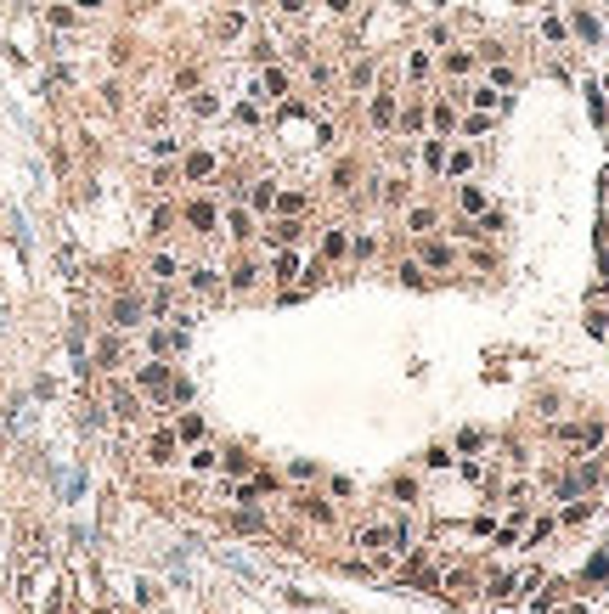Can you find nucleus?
<instances>
[{
  "instance_id": "nucleus-15",
  "label": "nucleus",
  "mask_w": 609,
  "mask_h": 614,
  "mask_svg": "<svg viewBox=\"0 0 609 614\" xmlns=\"http://www.w3.org/2000/svg\"><path fill=\"white\" fill-rule=\"evenodd\" d=\"M74 6H102V0H74Z\"/></svg>"
},
{
  "instance_id": "nucleus-13",
  "label": "nucleus",
  "mask_w": 609,
  "mask_h": 614,
  "mask_svg": "<svg viewBox=\"0 0 609 614\" xmlns=\"http://www.w3.org/2000/svg\"><path fill=\"white\" fill-rule=\"evenodd\" d=\"M277 6H282V12H304V0H277Z\"/></svg>"
},
{
  "instance_id": "nucleus-11",
  "label": "nucleus",
  "mask_w": 609,
  "mask_h": 614,
  "mask_svg": "<svg viewBox=\"0 0 609 614\" xmlns=\"http://www.w3.org/2000/svg\"><path fill=\"white\" fill-rule=\"evenodd\" d=\"M463 209H468V214H480V209H486V192H474V186H463Z\"/></svg>"
},
{
  "instance_id": "nucleus-2",
  "label": "nucleus",
  "mask_w": 609,
  "mask_h": 614,
  "mask_svg": "<svg viewBox=\"0 0 609 614\" xmlns=\"http://www.w3.org/2000/svg\"><path fill=\"white\" fill-rule=\"evenodd\" d=\"M361 547H367V552H384V547H395V530H361Z\"/></svg>"
},
{
  "instance_id": "nucleus-10",
  "label": "nucleus",
  "mask_w": 609,
  "mask_h": 614,
  "mask_svg": "<svg viewBox=\"0 0 609 614\" xmlns=\"http://www.w3.org/2000/svg\"><path fill=\"white\" fill-rule=\"evenodd\" d=\"M406 226H412V231H429V226H434V214H429V209H412V214H406Z\"/></svg>"
},
{
  "instance_id": "nucleus-3",
  "label": "nucleus",
  "mask_w": 609,
  "mask_h": 614,
  "mask_svg": "<svg viewBox=\"0 0 609 614\" xmlns=\"http://www.w3.org/2000/svg\"><path fill=\"white\" fill-rule=\"evenodd\" d=\"M187 220H192L198 231H214V209H209V203H192V209H187Z\"/></svg>"
},
{
  "instance_id": "nucleus-6",
  "label": "nucleus",
  "mask_w": 609,
  "mask_h": 614,
  "mask_svg": "<svg viewBox=\"0 0 609 614\" xmlns=\"http://www.w3.org/2000/svg\"><path fill=\"white\" fill-rule=\"evenodd\" d=\"M169 457H175V434H158L153 440V462H169Z\"/></svg>"
},
{
  "instance_id": "nucleus-7",
  "label": "nucleus",
  "mask_w": 609,
  "mask_h": 614,
  "mask_svg": "<svg viewBox=\"0 0 609 614\" xmlns=\"http://www.w3.org/2000/svg\"><path fill=\"white\" fill-rule=\"evenodd\" d=\"M164 383H169V367H147L141 372V389H164Z\"/></svg>"
},
{
  "instance_id": "nucleus-8",
  "label": "nucleus",
  "mask_w": 609,
  "mask_h": 614,
  "mask_svg": "<svg viewBox=\"0 0 609 614\" xmlns=\"http://www.w3.org/2000/svg\"><path fill=\"white\" fill-rule=\"evenodd\" d=\"M389 119H395V102L378 96V102H372V124H389Z\"/></svg>"
},
{
  "instance_id": "nucleus-9",
  "label": "nucleus",
  "mask_w": 609,
  "mask_h": 614,
  "mask_svg": "<svg viewBox=\"0 0 609 614\" xmlns=\"http://www.w3.org/2000/svg\"><path fill=\"white\" fill-rule=\"evenodd\" d=\"M248 203H254V209H271V203H277V192H271V186H266V181H259V186H254V198H248Z\"/></svg>"
},
{
  "instance_id": "nucleus-14",
  "label": "nucleus",
  "mask_w": 609,
  "mask_h": 614,
  "mask_svg": "<svg viewBox=\"0 0 609 614\" xmlns=\"http://www.w3.org/2000/svg\"><path fill=\"white\" fill-rule=\"evenodd\" d=\"M327 6H333V12H350V6H356V0H327Z\"/></svg>"
},
{
  "instance_id": "nucleus-12",
  "label": "nucleus",
  "mask_w": 609,
  "mask_h": 614,
  "mask_svg": "<svg viewBox=\"0 0 609 614\" xmlns=\"http://www.w3.org/2000/svg\"><path fill=\"white\" fill-rule=\"evenodd\" d=\"M423 164H429V169H440V164H446V152H440V141H429V147H423Z\"/></svg>"
},
{
  "instance_id": "nucleus-4",
  "label": "nucleus",
  "mask_w": 609,
  "mask_h": 614,
  "mask_svg": "<svg viewBox=\"0 0 609 614\" xmlns=\"http://www.w3.org/2000/svg\"><path fill=\"white\" fill-rule=\"evenodd\" d=\"M209 169H214V158H209V152H192V158H187V175H192V181H203Z\"/></svg>"
},
{
  "instance_id": "nucleus-1",
  "label": "nucleus",
  "mask_w": 609,
  "mask_h": 614,
  "mask_svg": "<svg viewBox=\"0 0 609 614\" xmlns=\"http://www.w3.org/2000/svg\"><path fill=\"white\" fill-rule=\"evenodd\" d=\"M136 316H141L136 299H119V304H113V327H136Z\"/></svg>"
},
{
  "instance_id": "nucleus-5",
  "label": "nucleus",
  "mask_w": 609,
  "mask_h": 614,
  "mask_svg": "<svg viewBox=\"0 0 609 614\" xmlns=\"http://www.w3.org/2000/svg\"><path fill=\"white\" fill-rule=\"evenodd\" d=\"M293 237H299V226H293V220H277V226H271V243H277V248H288Z\"/></svg>"
}]
</instances>
